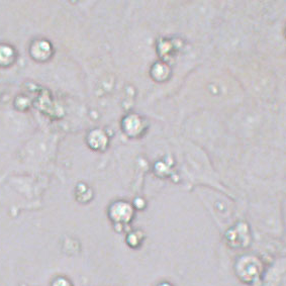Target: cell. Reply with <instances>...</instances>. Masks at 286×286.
<instances>
[{"label":"cell","mask_w":286,"mask_h":286,"mask_svg":"<svg viewBox=\"0 0 286 286\" xmlns=\"http://www.w3.org/2000/svg\"><path fill=\"white\" fill-rule=\"evenodd\" d=\"M15 60L13 49L6 45H0V67L10 66Z\"/></svg>","instance_id":"2"},{"label":"cell","mask_w":286,"mask_h":286,"mask_svg":"<svg viewBox=\"0 0 286 286\" xmlns=\"http://www.w3.org/2000/svg\"><path fill=\"white\" fill-rule=\"evenodd\" d=\"M51 46L48 41H36L31 47V55L37 61H46L51 56Z\"/></svg>","instance_id":"1"}]
</instances>
